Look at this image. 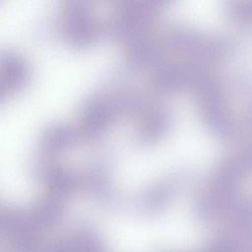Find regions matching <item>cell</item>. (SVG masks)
<instances>
[{
    "label": "cell",
    "instance_id": "obj_1",
    "mask_svg": "<svg viewBox=\"0 0 252 252\" xmlns=\"http://www.w3.org/2000/svg\"><path fill=\"white\" fill-rule=\"evenodd\" d=\"M58 28L63 39L77 48L90 47L96 39L97 24L92 6L86 0H69L60 8Z\"/></svg>",
    "mask_w": 252,
    "mask_h": 252
},
{
    "label": "cell",
    "instance_id": "obj_2",
    "mask_svg": "<svg viewBox=\"0 0 252 252\" xmlns=\"http://www.w3.org/2000/svg\"><path fill=\"white\" fill-rule=\"evenodd\" d=\"M30 71L22 55L15 51H4L0 58V99L5 100L22 91L29 81Z\"/></svg>",
    "mask_w": 252,
    "mask_h": 252
},
{
    "label": "cell",
    "instance_id": "obj_3",
    "mask_svg": "<svg viewBox=\"0 0 252 252\" xmlns=\"http://www.w3.org/2000/svg\"><path fill=\"white\" fill-rule=\"evenodd\" d=\"M208 252H236L229 244L220 242L215 244Z\"/></svg>",
    "mask_w": 252,
    "mask_h": 252
}]
</instances>
